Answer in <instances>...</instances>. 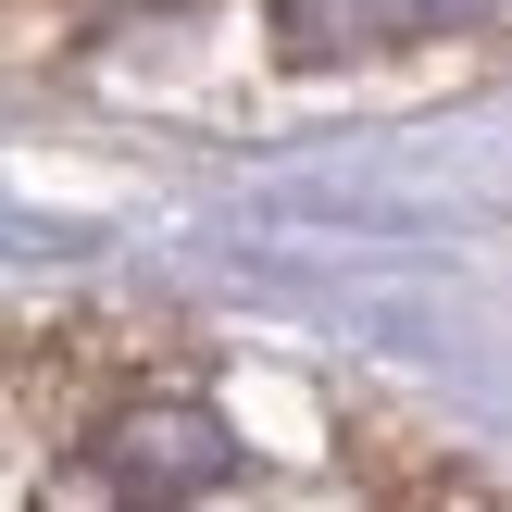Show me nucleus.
I'll use <instances>...</instances> for the list:
<instances>
[{"label": "nucleus", "instance_id": "nucleus-1", "mask_svg": "<svg viewBox=\"0 0 512 512\" xmlns=\"http://www.w3.org/2000/svg\"><path fill=\"white\" fill-rule=\"evenodd\" d=\"M63 438H75L63 463L75 500H188V488H225V463H238L225 413L200 388H163V375H138L125 400H88Z\"/></svg>", "mask_w": 512, "mask_h": 512}, {"label": "nucleus", "instance_id": "nucleus-2", "mask_svg": "<svg viewBox=\"0 0 512 512\" xmlns=\"http://www.w3.org/2000/svg\"><path fill=\"white\" fill-rule=\"evenodd\" d=\"M512 0H288V50L338 63V50H388V38H438V25H488Z\"/></svg>", "mask_w": 512, "mask_h": 512}]
</instances>
